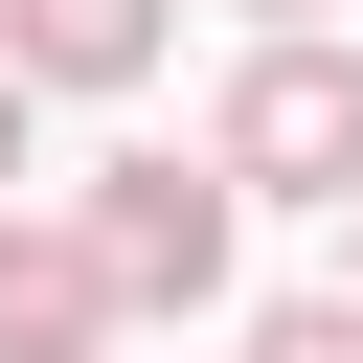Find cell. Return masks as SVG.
I'll return each instance as SVG.
<instances>
[{"instance_id": "1", "label": "cell", "mask_w": 363, "mask_h": 363, "mask_svg": "<svg viewBox=\"0 0 363 363\" xmlns=\"http://www.w3.org/2000/svg\"><path fill=\"white\" fill-rule=\"evenodd\" d=\"M204 159L250 204H363V45H250L227 113H204Z\"/></svg>"}, {"instance_id": "2", "label": "cell", "mask_w": 363, "mask_h": 363, "mask_svg": "<svg viewBox=\"0 0 363 363\" xmlns=\"http://www.w3.org/2000/svg\"><path fill=\"white\" fill-rule=\"evenodd\" d=\"M68 227L113 250V295H136V318H204V295H227V227H250V182H227V159H113Z\"/></svg>"}, {"instance_id": "3", "label": "cell", "mask_w": 363, "mask_h": 363, "mask_svg": "<svg viewBox=\"0 0 363 363\" xmlns=\"http://www.w3.org/2000/svg\"><path fill=\"white\" fill-rule=\"evenodd\" d=\"M113 340H136L113 250H91V227H23V204H0V363H113Z\"/></svg>"}, {"instance_id": "4", "label": "cell", "mask_w": 363, "mask_h": 363, "mask_svg": "<svg viewBox=\"0 0 363 363\" xmlns=\"http://www.w3.org/2000/svg\"><path fill=\"white\" fill-rule=\"evenodd\" d=\"M159 45H182V0H0V68L23 91H136Z\"/></svg>"}, {"instance_id": "5", "label": "cell", "mask_w": 363, "mask_h": 363, "mask_svg": "<svg viewBox=\"0 0 363 363\" xmlns=\"http://www.w3.org/2000/svg\"><path fill=\"white\" fill-rule=\"evenodd\" d=\"M250 363H363V295H272V318H250Z\"/></svg>"}, {"instance_id": "6", "label": "cell", "mask_w": 363, "mask_h": 363, "mask_svg": "<svg viewBox=\"0 0 363 363\" xmlns=\"http://www.w3.org/2000/svg\"><path fill=\"white\" fill-rule=\"evenodd\" d=\"M23 113H45V91H23V68H0V182H23Z\"/></svg>"}, {"instance_id": "7", "label": "cell", "mask_w": 363, "mask_h": 363, "mask_svg": "<svg viewBox=\"0 0 363 363\" xmlns=\"http://www.w3.org/2000/svg\"><path fill=\"white\" fill-rule=\"evenodd\" d=\"M250 23H272V45H318V0H250Z\"/></svg>"}, {"instance_id": "8", "label": "cell", "mask_w": 363, "mask_h": 363, "mask_svg": "<svg viewBox=\"0 0 363 363\" xmlns=\"http://www.w3.org/2000/svg\"><path fill=\"white\" fill-rule=\"evenodd\" d=\"M340 227H363V204H340ZM340 295H363V272H340Z\"/></svg>"}]
</instances>
